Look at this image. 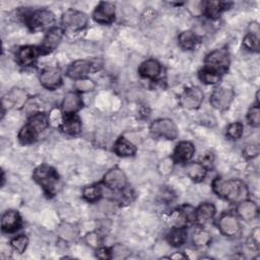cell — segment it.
Wrapping results in <instances>:
<instances>
[{"instance_id":"6da1fadb","label":"cell","mask_w":260,"mask_h":260,"mask_svg":"<svg viewBox=\"0 0 260 260\" xmlns=\"http://www.w3.org/2000/svg\"><path fill=\"white\" fill-rule=\"evenodd\" d=\"M213 192L220 198L233 203H239L248 197L246 184L239 179L216 178L212 182Z\"/></svg>"},{"instance_id":"7a4b0ae2","label":"cell","mask_w":260,"mask_h":260,"mask_svg":"<svg viewBox=\"0 0 260 260\" xmlns=\"http://www.w3.org/2000/svg\"><path fill=\"white\" fill-rule=\"evenodd\" d=\"M32 177L48 196L55 195L59 183V176L55 169L49 165H41L35 169Z\"/></svg>"},{"instance_id":"3957f363","label":"cell","mask_w":260,"mask_h":260,"mask_svg":"<svg viewBox=\"0 0 260 260\" xmlns=\"http://www.w3.org/2000/svg\"><path fill=\"white\" fill-rule=\"evenodd\" d=\"M205 68L214 70L219 74L226 72L230 66V55L226 49H216L205 57Z\"/></svg>"},{"instance_id":"277c9868","label":"cell","mask_w":260,"mask_h":260,"mask_svg":"<svg viewBox=\"0 0 260 260\" xmlns=\"http://www.w3.org/2000/svg\"><path fill=\"white\" fill-rule=\"evenodd\" d=\"M55 21L54 14L47 9H39L27 16L26 23L31 30H42L45 28H52Z\"/></svg>"},{"instance_id":"5b68a950","label":"cell","mask_w":260,"mask_h":260,"mask_svg":"<svg viewBox=\"0 0 260 260\" xmlns=\"http://www.w3.org/2000/svg\"><path fill=\"white\" fill-rule=\"evenodd\" d=\"M151 134L155 137H162L174 140L178 137V128L171 119H158L151 123L149 128Z\"/></svg>"},{"instance_id":"8992f818","label":"cell","mask_w":260,"mask_h":260,"mask_svg":"<svg viewBox=\"0 0 260 260\" xmlns=\"http://www.w3.org/2000/svg\"><path fill=\"white\" fill-rule=\"evenodd\" d=\"M62 24L69 30H80L87 24V15L75 9H68L62 15Z\"/></svg>"},{"instance_id":"52a82bcc","label":"cell","mask_w":260,"mask_h":260,"mask_svg":"<svg viewBox=\"0 0 260 260\" xmlns=\"http://www.w3.org/2000/svg\"><path fill=\"white\" fill-rule=\"evenodd\" d=\"M234 95L235 93L232 88L226 86L217 87L212 91L210 95V104L216 110H226L231 106L234 100Z\"/></svg>"},{"instance_id":"ba28073f","label":"cell","mask_w":260,"mask_h":260,"mask_svg":"<svg viewBox=\"0 0 260 260\" xmlns=\"http://www.w3.org/2000/svg\"><path fill=\"white\" fill-rule=\"evenodd\" d=\"M103 183L107 188L113 191H122L126 188L127 177L120 168H113L105 174Z\"/></svg>"},{"instance_id":"9c48e42d","label":"cell","mask_w":260,"mask_h":260,"mask_svg":"<svg viewBox=\"0 0 260 260\" xmlns=\"http://www.w3.org/2000/svg\"><path fill=\"white\" fill-rule=\"evenodd\" d=\"M218 230L226 237H236L241 232V224L238 217L232 213H223L217 222Z\"/></svg>"},{"instance_id":"30bf717a","label":"cell","mask_w":260,"mask_h":260,"mask_svg":"<svg viewBox=\"0 0 260 260\" xmlns=\"http://www.w3.org/2000/svg\"><path fill=\"white\" fill-rule=\"evenodd\" d=\"M116 14L115 4L112 2H100L92 13L93 19L101 24H110L114 21Z\"/></svg>"},{"instance_id":"8fae6325","label":"cell","mask_w":260,"mask_h":260,"mask_svg":"<svg viewBox=\"0 0 260 260\" xmlns=\"http://www.w3.org/2000/svg\"><path fill=\"white\" fill-rule=\"evenodd\" d=\"M27 100L28 94L24 89L14 87L9 90L3 98L2 106L3 108L7 107L9 109H20L26 104Z\"/></svg>"},{"instance_id":"7c38bea8","label":"cell","mask_w":260,"mask_h":260,"mask_svg":"<svg viewBox=\"0 0 260 260\" xmlns=\"http://www.w3.org/2000/svg\"><path fill=\"white\" fill-rule=\"evenodd\" d=\"M203 91L197 86H192L182 93L181 105L187 110H194L200 107L203 102Z\"/></svg>"},{"instance_id":"4fadbf2b","label":"cell","mask_w":260,"mask_h":260,"mask_svg":"<svg viewBox=\"0 0 260 260\" xmlns=\"http://www.w3.org/2000/svg\"><path fill=\"white\" fill-rule=\"evenodd\" d=\"M63 37V29L60 27H52L48 30L43 39L40 46V52L43 54H48L54 51L60 44Z\"/></svg>"},{"instance_id":"5bb4252c","label":"cell","mask_w":260,"mask_h":260,"mask_svg":"<svg viewBox=\"0 0 260 260\" xmlns=\"http://www.w3.org/2000/svg\"><path fill=\"white\" fill-rule=\"evenodd\" d=\"M41 84L48 89H55L62 83V73L57 67H49L42 71L40 75Z\"/></svg>"},{"instance_id":"9a60e30c","label":"cell","mask_w":260,"mask_h":260,"mask_svg":"<svg viewBox=\"0 0 260 260\" xmlns=\"http://www.w3.org/2000/svg\"><path fill=\"white\" fill-rule=\"evenodd\" d=\"M21 225V217L15 210H7L1 217V229L5 233H13Z\"/></svg>"},{"instance_id":"2e32d148","label":"cell","mask_w":260,"mask_h":260,"mask_svg":"<svg viewBox=\"0 0 260 260\" xmlns=\"http://www.w3.org/2000/svg\"><path fill=\"white\" fill-rule=\"evenodd\" d=\"M237 214L244 220L250 221L258 216V206L252 200H242L238 203L236 208Z\"/></svg>"},{"instance_id":"e0dca14e","label":"cell","mask_w":260,"mask_h":260,"mask_svg":"<svg viewBox=\"0 0 260 260\" xmlns=\"http://www.w3.org/2000/svg\"><path fill=\"white\" fill-rule=\"evenodd\" d=\"M215 206L210 202L201 203L195 209V222L200 225L209 223L215 215Z\"/></svg>"},{"instance_id":"ac0fdd59","label":"cell","mask_w":260,"mask_h":260,"mask_svg":"<svg viewBox=\"0 0 260 260\" xmlns=\"http://www.w3.org/2000/svg\"><path fill=\"white\" fill-rule=\"evenodd\" d=\"M195 153L194 145L189 141H181L177 144L173 159L176 162H188Z\"/></svg>"},{"instance_id":"d6986e66","label":"cell","mask_w":260,"mask_h":260,"mask_svg":"<svg viewBox=\"0 0 260 260\" xmlns=\"http://www.w3.org/2000/svg\"><path fill=\"white\" fill-rule=\"evenodd\" d=\"M91 69L90 62L86 60H76L71 63L67 69V75L72 79H81L89 73Z\"/></svg>"},{"instance_id":"ffe728a7","label":"cell","mask_w":260,"mask_h":260,"mask_svg":"<svg viewBox=\"0 0 260 260\" xmlns=\"http://www.w3.org/2000/svg\"><path fill=\"white\" fill-rule=\"evenodd\" d=\"M82 108V100L77 92L70 91L66 93L62 101V111L65 115L75 114Z\"/></svg>"},{"instance_id":"44dd1931","label":"cell","mask_w":260,"mask_h":260,"mask_svg":"<svg viewBox=\"0 0 260 260\" xmlns=\"http://www.w3.org/2000/svg\"><path fill=\"white\" fill-rule=\"evenodd\" d=\"M40 49H37L32 46H23L18 49L16 52V59L17 62L21 66H30L35 63L38 55H39Z\"/></svg>"},{"instance_id":"7402d4cb","label":"cell","mask_w":260,"mask_h":260,"mask_svg":"<svg viewBox=\"0 0 260 260\" xmlns=\"http://www.w3.org/2000/svg\"><path fill=\"white\" fill-rule=\"evenodd\" d=\"M138 72L141 76H143L145 78L154 79L160 74L161 66L156 60L148 59V60L143 61L140 64V66L138 68Z\"/></svg>"},{"instance_id":"603a6c76","label":"cell","mask_w":260,"mask_h":260,"mask_svg":"<svg viewBox=\"0 0 260 260\" xmlns=\"http://www.w3.org/2000/svg\"><path fill=\"white\" fill-rule=\"evenodd\" d=\"M62 132L68 135H76L81 130V122L77 116L74 114L65 115L63 121L60 125Z\"/></svg>"},{"instance_id":"cb8c5ba5","label":"cell","mask_w":260,"mask_h":260,"mask_svg":"<svg viewBox=\"0 0 260 260\" xmlns=\"http://www.w3.org/2000/svg\"><path fill=\"white\" fill-rule=\"evenodd\" d=\"M114 151L120 156H131L136 152V146L125 137H119L114 144Z\"/></svg>"},{"instance_id":"d4e9b609","label":"cell","mask_w":260,"mask_h":260,"mask_svg":"<svg viewBox=\"0 0 260 260\" xmlns=\"http://www.w3.org/2000/svg\"><path fill=\"white\" fill-rule=\"evenodd\" d=\"M226 2L206 1L202 3V12L209 18H217L221 11L226 8Z\"/></svg>"},{"instance_id":"484cf974","label":"cell","mask_w":260,"mask_h":260,"mask_svg":"<svg viewBox=\"0 0 260 260\" xmlns=\"http://www.w3.org/2000/svg\"><path fill=\"white\" fill-rule=\"evenodd\" d=\"M185 171L187 176L194 182H201L207 173V169L202 162H189L186 166Z\"/></svg>"},{"instance_id":"4316f807","label":"cell","mask_w":260,"mask_h":260,"mask_svg":"<svg viewBox=\"0 0 260 260\" xmlns=\"http://www.w3.org/2000/svg\"><path fill=\"white\" fill-rule=\"evenodd\" d=\"M27 124L34 128V130L40 134L43 131H45L50 124V120H49V116H47L45 113H36L34 114L29 119Z\"/></svg>"},{"instance_id":"83f0119b","label":"cell","mask_w":260,"mask_h":260,"mask_svg":"<svg viewBox=\"0 0 260 260\" xmlns=\"http://www.w3.org/2000/svg\"><path fill=\"white\" fill-rule=\"evenodd\" d=\"M187 240V230L185 226H175L168 234V242L175 247L183 245Z\"/></svg>"},{"instance_id":"f1b7e54d","label":"cell","mask_w":260,"mask_h":260,"mask_svg":"<svg viewBox=\"0 0 260 260\" xmlns=\"http://www.w3.org/2000/svg\"><path fill=\"white\" fill-rule=\"evenodd\" d=\"M179 45L186 50H192L198 43L197 35L192 30H184L179 35Z\"/></svg>"},{"instance_id":"f546056e","label":"cell","mask_w":260,"mask_h":260,"mask_svg":"<svg viewBox=\"0 0 260 260\" xmlns=\"http://www.w3.org/2000/svg\"><path fill=\"white\" fill-rule=\"evenodd\" d=\"M39 134L28 124L24 125L18 133V139L22 144H29L35 142Z\"/></svg>"},{"instance_id":"4dcf8cb0","label":"cell","mask_w":260,"mask_h":260,"mask_svg":"<svg viewBox=\"0 0 260 260\" xmlns=\"http://www.w3.org/2000/svg\"><path fill=\"white\" fill-rule=\"evenodd\" d=\"M199 78L202 82H204L206 84H216L219 82V80L221 78V74H219L218 72H216L214 70L204 67L199 72Z\"/></svg>"},{"instance_id":"1f68e13d","label":"cell","mask_w":260,"mask_h":260,"mask_svg":"<svg viewBox=\"0 0 260 260\" xmlns=\"http://www.w3.org/2000/svg\"><path fill=\"white\" fill-rule=\"evenodd\" d=\"M58 235L64 241H73L77 237V230L72 224L63 222L58 228Z\"/></svg>"},{"instance_id":"d6a6232c","label":"cell","mask_w":260,"mask_h":260,"mask_svg":"<svg viewBox=\"0 0 260 260\" xmlns=\"http://www.w3.org/2000/svg\"><path fill=\"white\" fill-rule=\"evenodd\" d=\"M82 197L88 202H95L102 197V189L99 185L86 186L82 190Z\"/></svg>"},{"instance_id":"836d02e7","label":"cell","mask_w":260,"mask_h":260,"mask_svg":"<svg viewBox=\"0 0 260 260\" xmlns=\"http://www.w3.org/2000/svg\"><path fill=\"white\" fill-rule=\"evenodd\" d=\"M192 241H193V244L196 247L203 248V247H206L210 244L211 236L209 235L208 232H206L204 230H198L194 233Z\"/></svg>"},{"instance_id":"e575fe53","label":"cell","mask_w":260,"mask_h":260,"mask_svg":"<svg viewBox=\"0 0 260 260\" xmlns=\"http://www.w3.org/2000/svg\"><path fill=\"white\" fill-rule=\"evenodd\" d=\"M129 255V249L122 244H116L110 248L111 259H126Z\"/></svg>"},{"instance_id":"d590c367","label":"cell","mask_w":260,"mask_h":260,"mask_svg":"<svg viewBox=\"0 0 260 260\" xmlns=\"http://www.w3.org/2000/svg\"><path fill=\"white\" fill-rule=\"evenodd\" d=\"M27 244H28V239L25 235H18L16 237H14L10 242L12 249L19 254H21L25 251Z\"/></svg>"},{"instance_id":"8d00e7d4","label":"cell","mask_w":260,"mask_h":260,"mask_svg":"<svg viewBox=\"0 0 260 260\" xmlns=\"http://www.w3.org/2000/svg\"><path fill=\"white\" fill-rule=\"evenodd\" d=\"M244 47L252 52H258L259 51V36L255 34L249 32L246 35L243 41Z\"/></svg>"},{"instance_id":"74e56055","label":"cell","mask_w":260,"mask_h":260,"mask_svg":"<svg viewBox=\"0 0 260 260\" xmlns=\"http://www.w3.org/2000/svg\"><path fill=\"white\" fill-rule=\"evenodd\" d=\"M243 130H244V127H243V124H242V123H240V122L231 123V124L226 127V136H228L230 139L237 140V139H239V138L242 136Z\"/></svg>"},{"instance_id":"f35d334b","label":"cell","mask_w":260,"mask_h":260,"mask_svg":"<svg viewBox=\"0 0 260 260\" xmlns=\"http://www.w3.org/2000/svg\"><path fill=\"white\" fill-rule=\"evenodd\" d=\"M247 119L249 121V124L255 128L260 126V109L259 104H256L250 108L248 111Z\"/></svg>"},{"instance_id":"ab89813d","label":"cell","mask_w":260,"mask_h":260,"mask_svg":"<svg viewBox=\"0 0 260 260\" xmlns=\"http://www.w3.org/2000/svg\"><path fill=\"white\" fill-rule=\"evenodd\" d=\"M174 165H175V160L173 159V157L164 158L162 160H160V162L158 164V167H157L159 174L162 176H167V175L171 174L174 169Z\"/></svg>"},{"instance_id":"60d3db41","label":"cell","mask_w":260,"mask_h":260,"mask_svg":"<svg viewBox=\"0 0 260 260\" xmlns=\"http://www.w3.org/2000/svg\"><path fill=\"white\" fill-rule=\"evenodd\" d=\"M95 84L91 79L88 78H81V79H77L75 81V87L78 91L81 92H85V91H90L94 88Z\"/></svg>"},{"instance_id":"b9f144b4","label":"cell","mask_w":260,"mask_h":260,"mask_svg":"<svg viewBox=\"0 0 260 260\" xmlns=\"http://www.w3.org/2000/svg\"><path fill=\"white\" fill-rule=\"evenodd\" d=\"M84 240H85V243L91 247V248H94V249H98L101 247L102 245V239H101V236L96 233V232H90V233H87L84 237Z\"/></svg>"},{"instance_id":"7bdbcfd3","label":"cell","mask_w":260,"mask_h":260,"mask_svg":"<svg viewBox=\"0 0 260 260\" xmlns=\"http://www.w3.org/2000/svg\"><path fill=\"white\" fill-rule=\"evenodd\" d=\"M244 155L247 157V158H254L258 155L259 153V149H258V146L256 145H248L244 151H243Z\"/></svg>"},{"instance_id":"ee69618b","label":"cell","mask_w":260,"mask_h":260,"mask_svg":"<svg viewBox=\"0 0 260 260\" xmlns=\"http://www.w3.org/2000/svg\"><path fill=\"white\" fill-rule=\"evenodd\" d=\"M96 257H99L101 259H111L110 249L104 248V247L98 248L96 249Z\"/></svg>"},{"instance_id":"f6af8a7d","label":"cell","mask_w":260,"mask_h":260,"mask_svg":"<svg viewBox=\"0 0 260 260\" xmlns=\"http://www.w3.org/2000/svg\"><path fill=\"white\" fill-rule=\"evenodd\" d=\"M251 240H252V243H253L254 246H256V247L259 246V243H260V231H259V228H258V226H256V228L252 231Z\"/></svg>"},{"instance_id":"bcb514c9","label":"cell","mask_w":260,"mask_h":260,"mask_svg":"<svg viewBox=\"0 0 260 260\" xmlns=\"http://www.w3.org/2000/svg\"><path fill=\"white\" fill-rule=\"evenodd\" d=\"M169 258H170V259H176V260H177V259H183V260H184V259H187L188 257H187L186 255H184L183 253H181V252H175V253L172 254Z\"/></svg>"}]
</instances>
